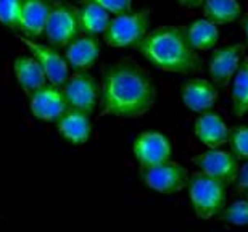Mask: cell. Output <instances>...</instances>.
<instances>
[{
  "label": "cell",
  "mask_w": 248,
  "mask_h": 232,
  "mask_svg": "<svg viewBox=\"0 0 248 232\" xmlns=\"http://www.w3.org/2000/svg\"><path fill=\"white\" fill-rule=\"evenodd\" d=\"M231 152L239 160H248V126H235L229 131Z\"/></svg>",
  "instance_id": "24"
},
{
  "label": "cell",
  "mask_w": 248,
  "mask_h": 232,
  "mask_svg": "<svg viewBox=\"0 0 248 232\" xmlns=\"http://www.w3.org/2000/svg\"><path fill=\"white\" fill-rule=\"evenodd\" d=\"M79 34L78 8L69 3H53L48 13L44 36L48 46L55 48H64L69 42H73Z\"/></svg>",
  "instance_id": "5"
},
{
  "label": "cell",
  "mask_w": 248,
  "mask_h": 232,
  "mask_svg": "<svg viewBox=\"0 0 248 232\" xmlns=\"http://www.w3.org/2000/svg\"><path fill=\"white\" fill-rule=\"evenodd\" d=\"M13 73L16 82L24 92L32 93L34 91L47 86V76L42 66L32 55H19L13 62Z\"/></svg>",
  "instance_id": "18"
},
{
  "label": "cell",
  "mask_w": 248,
  "mask_h": 232,
  "mask_svg": "<svg viewBox=\"0 0 248 232\" xmlns=\"http://www.w3.org/2000/svg\"><path fill=\"white\" fill-rule=\"evenodd\" d=\"M172 147L170 139L158 131H147L136 137L132 144V155L140 168L153 166L171 160Z\"/></svg>",
  "instance_id": "10"
},
{
  "label": "cell",
  "mask_w": 248,
  "mask_h": 232,
  "mask_svg": "<svg viewBox=\"0 0 248 232\" xmlns=\"http://www.w3.org/2000/svg\"><path fill=\"white\" fill-rule=\"evenodd\" d=\"M217 93L216 84L202 77L190 79L181 89L182 103L193 113L210 111L217 100Z\"/></svg>",
  "instance_id": "14"
},
{
  "label": "cell",
  "mask_w": 248,
  "mask_h": 232,
  "mask_svg": "<svg viewBox=\"0 0 248 232\" xmlns=\"http://www.w3.org/2000/svg\"><path fill=\"white\" fill-rule=\"evenodd\" d=\"M232 111L235 118H244L248 113V58L242 62L232 84Z\"/></svg>",
  "instance_id": "22"
},
{
  "label": "cell",
  "mask_w": 248,
  "mask_h": 232,
  "mask_svg": "<svg viewBox=\"0 0 248 232\" xmlns=\"http://www.w3.org/2000/svg\"><path fill=\"white\" fill-rule=\"evenodd\" d=\"M150 26V12L147 8L137 12H127L115 15L110 19V24L102 34L103 42L110 47H136L147 36Z\"/></svg>",
  "instance_id": "4"
},
{
  "label": "cell",
  "mask_w": 248,
  "mask_h": 232,
  "mask_svg": "<svg viewBox=\"0 0 248 232\" xmlns=\"http://www.w3.org/2000/svg\"><path fill=\"white\" fill-rule=\"evenodd\" d=\"M81 2H92L97 3L98 7L107 10L111 16L121 13H127L132 10V0H81Z\"/></svg>",
  "instance_id": "26"
},
{
  "label": "cell",
  "mask_w": 248,
  "mask_h": 232,
  "mask_svg": "<svg viewBox=\"0 0 248 232\" xmlns=\"http://www.w3.org/2000/svg\"><path fill=\"white\" fill-rule=\"evenodd\" d=\"M100 42L97 37L79 34L73 42L64 47V58L68 66L76 71H87L93 66V63L100 57Z\"/></svg>",
  "instance_id": "16"
},
{
  "label": "cell",
  "mask_w": 248,
  "mask_h": 232,
  "mask_svg": "<svg viewBox=\"0 0 248 232\" xmlns=\"http://www.w3.org/2000/svg\"><path fill=\"white\" fill-rule=\"evenodd\" d=\"M192 163L200 170V172L215 177L226 187L234 184L240 170L239 158L231 150L221 149H210L203 154H198L192 158Z\"/></svg>",
  "instance_id": "8"
},
{
  "label": "cell",
  "mask_w": 248,
  "mask_h": 232,
  "mask_svg": "<svg viewBox=\"0 0 248 232\" xmlns=\"http://www.w3.org/2000/svg\"><path fill=\"white\" fill-rule=\"evenodd\" d=\"M62 91L68 108L84 111L87 115H91L95 110L98 97H100L98 82L87 71H76L69 76L62 86Z\"/></svg>",
  "instance_id": "7"
},
{
  "label": "cell",
  "mask_w": 248,
  "mask_h": 232,
  "mask_svg": "<svg viewBox=\"0 0 248 232\" xmlns=\"http://www.w3.org/2000/svg\"><path fill=\"white\" fill-rule=\"evenodd\" d=\"M156 89L150 75L132 60L105 68L100 86L102 115L140 118L155 105Z\"/></svg>",
  "instance_id": "1"
},
{
  "label": "cell",
  "mask_w": 248,
  "mask_h": 232,
  "mask_svg": "<svg viewBox=\"0 0 248 232\" xmlns=\"http://www.w3.org/2000/svg\"><path fill=\"white\" fill-rule=\"evenodd\" d=\"M137 52L153 68L165 73L195 75L202 68V58L193 50L182 26H161L147 32L136 46Z\"/></svg>",
  "instance_id": "2"
},
{
  "label": "cell",
  "mask_w": 248,
  "mask_h": 232,
  "mask_svg": "<svg viewBox=\"0 0 248 232\" xmlns=\"http://www.w3.org/2000/svg\"><path fill=\"white\" fill-rule=\"evenodd\" d=\"M57 131L69 144L82 145L86 144L92 132V123L87 113L68 108L57 120Z\"/></svg>",
  "instance_id": "17"
},
{
  "label": "cell",
  "mask_w": 248,
  "mask_h": 232,
  "mask_svg": "<svg viewBox=\"0 0 248 232\" xmlns=\"http://www.w3.org/2000/svg\"><path fill=\"white\" fill-rule=\"evenodd\" d=\"M247 201H248V192H247Z\"/></svg>",
  "instance_id": "30"
},
{
  "label": "cell",
  "mask_w": 248,
  "mask_h": 232,
  "mask_svg": "<svg viewBox=\"0 0 248 232\" xmlns=\"http://www.w3.org/2000/svg\"><path fill=\"white\" fill-rule=\"evenodd\" d=\"M242 28H244V34H245V41H247V46H248V15L244 18L242 21Z\"/></svg>",
  "instance_id": "29"
},
{
  "label": "cell",
  "mask_w": 248,
  "mask_h": 232,
  "mask_svg": "<svg viewBox=\"0 0 248 232\" xmlns=\"http://www.w3.org/2000/svg\"><path fill=\"white\" fill-rule=\"evenodd\" d=\"M221 221L232 226H248V201L237 200L226 206L219 215Z\"/></svg>",
  "instance_id": "23"
},
{
  "label": "cell",
  "mask_w": 248,
  "mask_h": 232,
  "mask_svg": "<svg viewBox=\"0 0 248 232\" xmlns=\"http://www.w3.org/2000/svg\"><path fill=\"white\" fill-rule=\"evenodd\" d=\"M202 7L205 18L217 26L237 21L242 13V7L237 0H205Z\"/></svg>",
  "instance_id": "21"
},
{
  "label": "cell",
  "mask_w": 248,
  "mask_h": 232,
  "mask_svg": "<svg viewBox=\"0 0 248 232\" xmlns=\"http://www.w3.org/2000/svg\"><path fill=\"white\" fill-rule=\"evenodd\" d=\"M19 41L28 47V50L32 53V57L42 66L48 82L58 87H62L66 82V79L69 77V66L66 58L60 55L58 48L52 46H46V44H39L36 41H32V39L23 36H19Z\"/></svg>",
  "instance_id": "9"
},
{
  "label": "cell",
  "mask_w": 248,
  "mask_h": 232,
  "mask_svg": "<svg viewBox=\"0 0 248 232\" xmlns=\"http://www.w3.org/2000/svg\"><path fill=\"white\" fill-rule=\"evenodd\" d=\"M21 0H0V23L10 29H16V19Z\"/></svg>",
  "instance_id": "25"
},
{
  "label": "cell",
  "mask_w": 248,
  "mask_h": 232,
  "mask_svg": "<svg viewBox=\"0 0 248 232\" xmlns=\"http://www.w3.org/2000/svg\"><path fill=\"white\" fill-rule=\"evenodd\" d=\"M29 110L37 120L53 123L68 110L62 87L47 84L32 93H29Z\"/></svg>",
  "instance_id": "12"
},
{
  "label": "cell",
  "mask_w": 248,
  "mask_h": 232,
  "mask_svg": "<svg viewBox=\"0 0 248 232\" xmlns=\"http://www.w3.org/2000/svg\"><path fill=\"white\" fill-rule=\"evenodd\" d=\"M140 177L148 189L160 194H176L188 186V171L176 161H163L158 165L140 168Z\"/></svg>",
  "instance_id": "6"
},
{
  "label": "cell",
  "mask_w": 248,
  "mask_h": 232,
  "mask_svg": "<svg viewBox=\"0 0 248 232\" xmlns=\"http://www.w3.org/2000/svg\"><path fill=\"white\" fill-rule=\"evenodd\" d=\"M245 46L244 44H232V46L219 47L210 57V77L217 87H226L234 79L235 73L242 65Z\"/></svg>",
  "instance_id": "11"
},
{
  "label": "cell",
  "mask_w": 248,
  "mask_h": 232,
  "mask_svg": "<svg viewBox=\"0 0 248 232\" xmlns=\"http://www.w3.org/2000/svg\"><path fill=\"white\" fill-rule=\"evenodd\" d=\"M52 5L53 3L50 0H21L16 19V31L28 39H37L44 36V29H46Z\"/></svg>",
  "instance_id": "13"
},
{
  "label": "cell",
  "mask_w": 248,
  "mask_h": 232,
  "mask_svg": "<svg viewBox=\"0 0 248 232\" xmlns=\"http://www.w3.org/2000/svg\"><path fill=\"white\" fill-rule=\"evenodd\" d=\"M229 131L222 116L213 110L200 113L193 123V134L208 149H219L221 145L227 144Z\"/></svg>",
  "instance_id": "15"
},
{
  "label": "cell",
  "mask_w": 248,
  "mask_h": 232,
  "mask_svg": "<svg viewBox=\"0 0 248 232\" xmlns=\"http://www.w3.org/2000/svg\"><path fill=\"white\" fill-rule=\"evenodd\" d=\"M111 19V15L98 7L97 3L92 2H81L78 7V21L81 34H87V36H102L108 28Z\"/></svg>",
  "instance_id": "19"
},
{
  "label": "cell",
  "mask_w": 248,
  "mask_h": 232,
  "mask_svg": "<svg viewBox=\"0 0 248 232\" xmlns=\"http://www.w3.org/2000/svg\"><path fill=\"white\" fill-rule=\"evenodd\" d=\"M187 39L197 52H206L215 48V46L219 41V31H217V24L206 18H200L192 21L186 28Z\"/></svg>",
  "instance_id": "20"
},
{
  "label": "cell",
  "mask_w": 248,
  "mask_h": 232,
  "mask_svg": "<svg viewBox=\"0 0 248 232\" xmlns=\"http://www.w3.org/2000/svg\"><path fill=\"white\" fill-rule=\"evenodd\" d=\"M188 197L200 219L219 216L226 208V186L203 172H193L188 179Z\"/></svg>",
  "instance_id": "3"
},
{
  "label": "cell",
  "mask_w": 248,
  "mask_h": 232,
  "mask_svg": "<svg viewBox=\"0 0 248 232\" xmlns=\"http://www.w3.org/2000/svg\"><path fill=\"white\" fill-rule=\"evenodd\" d=\"M235 189L239 192H248V160H245L244 165L240 166L239 170V174H237V179H235Z\"/></svg>",
  "instance_id": "27"
},
{
  "label": "cell",
  "mask_w": 248,
  "mask_h": 232,
  "mask_svg": "<svg viewBox=\"0 0 248 232\" xmlns=\"http://www.w3.org/2000/svg\"><path fill=\"white\" fill-rule=\"evenodd\" d=\"M177 2L186 8H198V7H202L205 0H177Z\"/></svg>",
  "instance_id": "28"
}]
</instances>
